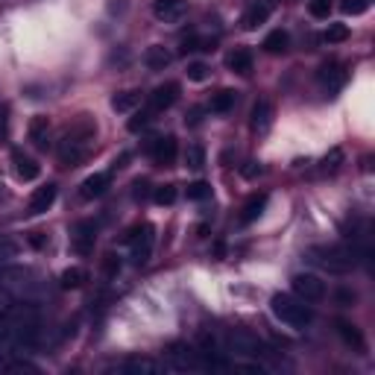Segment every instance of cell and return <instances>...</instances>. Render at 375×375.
<instances>
[{
    "label": "cell",
    "instance_id": "74e56055",
    "mask_svg": "<svg viewBox=\"0 0 375 375\" xmlns=\"http://www.w3.org/2000/svg\"><path fill=\"white\" fill-rule=\"evenodd\" d=\"M308 12H311L314 18H328L332 4H328V0H311V4H308Z\"/></svg>",
    "mask_w": 375,
    "mask_h": 375
},
{
    "label": "cell",
    "instance_id": "7bdbcfd3",
    "mask_svg": "<svg viewBox=\"0 0 375 375\" xmlns=\"http://www.w3.org/2000/svg\"><path fill=\"white\" fill-rule=\"evenodd\" d=\"M30 240H33V247H41V244H44V237H41V235H38V232H35V235H33V237H30Z\"/></svg>",
    "mask_w": 375,
    "mask_h": 375
},
{
    "label": "cell",
    "instance_id": "9a60e30c",
    "mask_svg": "<svg viewBox=\"0 0 375 375\" xmlns=\"http://www.w3.org/2000/svg\"><path fill=\"white\" fill-rule=\"evenodd\" d=\"M270 12H273L270 4H252V6L244 12V18H240V27H244L247 33H252V30H258L261 24H267Z\"/></svg>",
    "mask_w": 375,
    "mask_h": 375
},
{
    "label": "cell",
    "instance_id": "4fadbf2b",
    "mask_svg": "<svg viewBox=\"0 0 375 375\" xmlns=\"http://www.w3.org/2000/svg\"><path fill=\"white\" fill-rule=\"evenodd\" d=\"M317 79L328 88V91H337V88H343V82H346V68H343L340 62H328V65H323V68H320Z\"/></svg>",
    "mask_w": 375,
    "mask_h": 375
},
{
    "label": "cell",
    "instance_id": "ffe728a7",
    "mask_svg": "<svg viewBox=\"0 0 375 375\" xmlns=\"http://www.w3.org/2000/svg\"><path fill=\"white\" fill-rule=\"evenodd\" d=\"M33 279V273L30 270H21V267H12V270H0V281L6 284V288H12V291H24V288H30V281Z\"/></svg>",
    "mask_w": 375,
    "mask_h": 375
},
{
    "label": "cell",
    "instance_id": "60d3db41",
    "mask_svg": "<svg viewBox=\"0 0 375 375\" xmlns=\"http://www.w3.org/2000/svg\"><path fill=\"white\" fill-rule=\"evenodd\" d=\"M9 138V108L0 106V141Z\"/></svg>",
    "mask_w": 375,
    "mask_h": 375
},
{
    "label": "cell",
    "instance_id": "d4e9b609",
    "mask_svg": "<svg viewBox=\"0 0 375 375\" xmlns=\"http://www.w3.org/2000/svg\"><path fill=\"white\" fill-rule=\"evenodd\" d=\"M47 135H50V121L44 115H35L30 121V141L35 147H47Z\"/></svg>",
    "mask_w": 375,
    "mask_h": 375
},
{
    "label": "cell",
    "instance_id": "ba28073f",
    "mask_svg": "<svg viewBox=\"0 0 375 375\" xmlns=\"http://www.w3.org/2000/svg\"><path fill=\"white\" fill-rule=\"evenodd\" d=\"M229 349L235 355H247V358H258L261 355V340L252 332H244V328H235L229 335Z\"/></svg>",
    "mask_w": 375,
    "mask_h": 375
},
{
    "label": "cell",
    "instance_id": "ac0fdd59",
    "mask_svg": "<svg viewBox=\"0 0 375 375\" xmlns=\"http://www.w3.org/2000/svg\"><path fill=\"white\" fill-rule=\"evenodd\" d=\"M108 182H112V173H94V176H88V179L82 182V196H85V200H97V196L106 194Z\"/></svg>",
    "mask_w": 375,
    "mask_h": 375
},
{
    "label": "cell",
    "instance_id": "44dd1931",
    "mask_svg": "<svg viewBox=\"0 0 375 375\" xmlns=\"http://www.w3.org/2000/svg\"><path fill=\"white\" fill-rule=\"evenodd\" d=\"M337 335L343 337V343H346V346H352V349H355L358 355H364V352H366V340H364V335L358 332L355 325H349V323L337 320Z\"/></svg>",
    "mask_w": 375,
    "mask_h": 375
},
{
    "label": "cell",
    "instance_id": "e0dca14e",
    "mask_svg": "<svg viewBox=\"0 0 375 375\" xmlns=\"http://www.w3.org/2000/svg\"><path fill=\"white\" fill-rule=\"evenodd\" d=\"M12 162H15V173H18V179H24V182H33V179H38V173H41V167L30 159V156H24L21 150H15L12 152Z\"/></svg>",
    "mask_w": 375,
    "mask_h": 375
},
{
    "label": "cell",
    "instance_id": "d590c367",
    "mask_svg": "<svg viewBox=\"0 0 375 375\" xmlns=\"http://www.w3.org/2000/svg\"><path fill=\"white\" fill-rule=\"evenodd\" d=\"M188 79H194V82L208 79V65H203V62H191V65H188Z\"/></svg>",
    "mask_w": 375,
    "mask_h": 375
},
{
    "label": "cell",
    "instance_id": "5bb4252c",
    "mask_svg": "<svg viewBox=\"0 0 375 375\" xmlns=\"http://www.w3.org/2000/svg\"><path fill=\"white\" fill-rule=\"evenodd\" d=\"M118 372H126V375H162V364L156 361H150V358H129L123 361L121 366H115Z\"/></svg>",
    "mask_w": 375,
    "mask_h": 375
},
{
    "label": "cell",
    "instance_id": "8fae6325",
    "mask_svg": "<svg viewBox=\"0 0 375 375\" xmlns=\"http://www.w3.org/2000/svg\"><path fill=\"white\" fill-rule=\"evenodd\" d=\"M176 97H179V85H176V82L159 85L156 91L150 94V112H164V108H170L176 103Z\"/></svg>",
    "mask_w": 375,
    "mask_h": 375
},
{
    "label": "cell",
    "instance_id": "f1b7e54d",
    "mask_svg": "<svg viewBox=\"0 0 375 375\" xmlns=\"http://www.w3.org/2000/svg\"><path fill=\"white\" fill-rule=\"evenodd\" d=\"M85 279H88V273L82 267H71V270L62 273V288L77 291V288H82V284H85Z\"/></svg>",
    "mask_w": 375,
    "mask_h": 375
},
{
    "label": "cell",
    "instance_id": "277c9868",
    "mask_svg": "<svg viewBox=\"0 0 375 375\" xmlns=\"http://www.w3.org/2000/svg\"><path fill=\"white\" fill-rule=\"evenodd\" d=\"M270 308H273V317L284 325H291V328H305L314 317L311 308H308L299 296H288V293H276L270 299Z\"/></svg>",
    "mask_w": 375,
    "mask_h": 375
},
{
    "label": "cell",
    "instance_id": "d6986e66",
    "mask_svg": "<svg viewBox=\"0 0 375 375\" xmlns=\"http://www.w3.org/2000/svg\"><path fill=\"white\" fill-rule=\"evenodd\" d=\"M170 62H173V53L167 47H162V44H152V47H147V53H144V65L150 71H164Z\"/></svg>",
    "mask_w": 375,
    "mask_h": 375
},
{
    "label": "cell",
    "instance_id": "8d00e7d4",
    "mask_svg": "<svg viewBox=\"0 0 375 375\" xmlns=\"http://www.w3.org/2000/svg\"><path fill=\"white\" fill-rule=\"evenodd\" d=\"M208 194H211V185L208 182H194V185H188V200H206Z\"/></svg>",
    "mask_w": 375,
    "mask_h": 375
},
{
    "label": "cell",
    "instance_id": "4316f807",
    "mask_svg": "<svg viewBox=\"0 0 375 375\" xmlns=\"http://www.w3.org/2000/svg\"><path fill=\"white\" fill-rule=\"evenodd\" d=\"M232 106H235V91H229V88H223V91H217L211 97V112H217V115L232 112Z\"/></svg>",
    "mask_w": 375,
    "mask_h": 375
},
{
    "label": "cell",
    "instance_id": "f35d334b",
    "mask_svg": "<svg viewBox=\"0 0 375 375\" xmlns=\"http://www.w3.org/2000/svg\"><path fill=\"white\" fill-rule=\"evenodd\" d=\"M150 121H152V112H141V115H135V118L129 121V132H141V129H147Z\"/></svg>",
    "mask_w": 375,
    "mask_h": 375
},
{
    "label": "cell",
    "instance_id": "30bf717a",
    "mask_svg": "<svg viewBox=\"0 0 375 375\" xmlns=\"http://www.w3.org/2000/svg\"><path fill=\"white\" fill-rule=\"evenodd\" d=\"M94 237H97V226L91 220H82V223L74 226V250L79 255H88L94 250Z\"/></svg>",
    "mask_w": 375,
    "mask_h": 375
},
{
    "label": "cell",
    "instance_id": "7402d4cb",
    "mask_svg": "<svg viewBox=\"0 0 375 375\" xmlns=\"http://www.w3.org/2000/svg\"><path fill=\"white\" fill-rule=\"evenodd\" d=\"M226 68L229 71H235V74H240V77H247L250 71H252V53L250 50H232L229 56H226Z\"/></svg>",
    "mask_w": 375,
    "mask_h": 375
},
{
    "label": "cell",
    "instance_id": "52a82bcc",
    "mask_svg": "<svg viewBox=\"0 0 375 375\" xmlns=\"http://www.w3.org/2000/svg\"><path fill=\"white\" fill-rule=\"evenodd\" d=\"M126 240L132 244V258H135V264H147L150 261V252H152V226L144 223V226H135Z\"/></svg>",
    "mask_w": 375,
    "mask_h": 375
},
{
    "label": "cell",
    "instance_id": "8992f818",
    "mask_svg": "<svg viewBox=\"0 0 375 375\" xmlns=\"http://www.w3.org/2000/svg\"><path fill=\"white\" fill-rule=\"evenodd\" d=\"M291 284H293V293L302 302H320L325 296V281L314 273H296Z\"/></svg>",
    "mask_w": 375,
    "mask_h": 375
},
{
    "label": "cell",
    "instance_id": "6da1fadb",
    "mask_svg": "<svg viewBox=\"0 0 375 375\" xmlns=\"http://www.w3.org/2000/svg\"><path fill=\"white\" fill-rule=\"evenodd\" d=\"M38 337V320L30 305H15L0 314V358L33 346Z\"/></svg>",
    "mask_w": 375,
    "mask_h": 375
},
{
    "label": "cell",
    "instance_id": "ab89813d",
    "mask_svg": "<svg viewBox=\"0 0 375 375\" xmlns=\"http://www.w3.org/2000/svg\"><path fill=\"white\" fill-rule=\"evenodd\" d=\"M4 369H6V372H38V366L30 364V361H12V364H6Z\"/></svg>",
    "mask_w": 375,
    "mask_h": 375
},
{
    "label": "cell",
    "instance_id": "e575fe53",
    "mask_svg": "<svg viewBox=\"0 0 375 375\" xmlns=\"http://www.w3.org/2000/svg\"><path fill=\"white\" fill-rule=\"evenodd\" d=\"M340 162H343V150H337V147H335V150L323 159V170H325V173H335V170L340 167Z\"/></svg>",
    "mask_w": 375,
    "mask_h": 375
},
{
    "label": "cell",
    "instance_id": "7c38bea8",
    "mask_svg": "<svg viewBox=\"0 0 375 375\" xmlns=\"http://www.w3.org/2000/svg\"><path fill=\"white\" fill-rule=\"evenodd\" d=\"M176 156H179V147H176V138L173 135H164V138L152 141V159H156V164L170 167L176 162Z\"/></svg>",
    "mask_w": 375,
    "mask_h": 375
},
{
    "label": "cell",
    "instance_id": "d6a6232c",
    "mask_svg": "<svg viewBox=\"0 0 375 375\" xmlns=\"http://www.w3.org/2000/svg\"><path fill=\"white\" fill-rule=\"evenodd\" d=\"M369 6H372V0H343V4H340V9L346 15H364Z\"/></svg>",
    "mask_w": 375,
    "mask_h": 375
},
{
    "label": "cell",
    "instance_id": "9c48e42d",
    "mask_svg": "<svg viewBox=\"0 0 375 375\" xmlns=\"http://www.w3.org/2000/svg\"><path fill=\"white\" fill-rule=\"evenodd\" d=\"M152 15L164 21V24H179L188 15V4L185 0H156V4H152Z\"/></svg>",
    "mask_w": 375,
    "mask_h": 375
},
{
    "label": "cell",
    "instance_id": "83f0119b",
    "mask_svg": "<svg viewBox=\"0 0 375 375\" xmlns=\"http://www.w3.org/2000/svg\"><path fill=\"white\" fill-rule=\"evenodd\" d=\"M141 103V94L138 91H123V94H115L112 97V108L115 112H132Z\"/></svg>",
    "mask_w": 375,
    "mask_h": 375
},
{
    "label": "cell",
    "instance_id": "f546056e",
    "mask_svg": "<svg viewBox=\"0 0 375 375\" xmlns=\"http://www.w3.org/2000/svg\"><path fill=\"white\" fill-rule=\"evenodd\" d=\"M21 247H18V240L12 237H0V264H9L12 258H18Z\"/></svg>",
    "mask_w": 375,
    "mask_h": 375
},
{
    "label": "cell",
    "instance_id": "cb8c5ba5",
    "mask_svg": "<svg viewBox=\"0 0 375 375\" xmlns=\"http://www.w3.org/2000/svg\"><path fill=\"white\" fill-rule=\"evenodd\" d=\"M264 208H267V194H255L247 200L244 211H240V223H252V220H258L264 214Z\"/></svg>",
    "mask_w": 375,
    "mask_h": 375
},
{
    "label": "cell",
    "instance_id": "1f68e13d",
    "mask_svg": "<svg viewBox=\"0 0 375 375\" xmlns=\"http://www.w3.org/2000/svg\"><path fill=\"white\" fill-rule=\"evenodd\" d=\"M185 164L191 167V170H200L203 164H206V152H203V147H188V152H185Z\"/></svg>",
    "mask_w": 375,
    "mask_h": 375
},
{
    "label": "cell",
    "instance_id": "4dcf8cb0",
    "mask_svg": "<svg viewBox=\"0 0 375 375\" xmlns=\"http://www.w3.org/2000/svg\"><path fill=\"white\" fill-rule=\"evenodd\" d=\"M349 38V27L346 24H332L325 30V35H323V41L325 44H340V41H346Z\"/></svg>",
    "mask_w": 375,
    "mask_h": 375
},
{
    "label": "cell",
    "instance_id": "603a6c76",
    "mask_svg": "<svg viewBox=\"0 0 375 375\" xmlns=\"http://www.w3.org/2000/svg\"><path fill=\"white\" fill-rule=\"evenodd\" d=\"M270 123H273V106H270L267 100L255 103V108H252V129L261 135V132L270 129Z\"/></svg>",
    "mask_w": 375,
    "mask_h": 375
},
{
    "label": "cell",
    "instance_id": "5b68a950",
    "mask_svg": "<svg viewBox=\"0 0 375 375\" xmlns=\"http://www.w3.org/2000/svg\"><path fill=\"white\" fill-rule=\"evenodd\" d=\"M164 361L170 369L176 372H194V369H206V361H203V352H196L194 346L188 343H173L167 352H164Z\"/></svg>",
    "mask_w": 375,
    "mask_h": 375
},
{
    "label": "cell",
    "instance_id": "b9f144b4",
    "mask_svg": "<svg viewBox=\"0 0 375 375\" xmlns=\"http://www.w3.org/2000/svg\"><path fill=\"white\" fill-rule=\"evenodd\" d=\"M103 267H106V273H108V276H115V273H121V261H118L115 255H106Z\"/></svg>",
    "mask_w": 375,
    "mask_h": 375
},
{
    "label": "cell",
    "instance_id": "2e32d148",
    "mask_svg": "<svg viewBox=\"0 0 375 375\" xmlns=\"http://www.w3.org/2000/svg\"><path fill=\"white\" fill-rule=\"evenodd\" d=\"M53 203H56V185L35 188V194L30 196V214H44Z\"/></svg>",
    "mask_w": 375,
    "mask_h": 375
},
{
    "label": "cell",
    "instance_id": "836d02e7",
    "mask_svg": "<svg viewBox=\"0 0 375 375\" xmlns=\"http://www.w3.org/2000/svg\"><path fill=\"white\" fill-rule=\"evenodd\" d=\"M152 200H156L159 206H170V203L176 200V188H173V185H162V188H156Z\"/></svg>",
    "mask_w": 375,
    "mask_h": 375
},
{
    "label": "cell",
    "instance_id": "3957f363",
    "mask_svg": "<svg viewBox=\"0 0 375 375\" xmlns=\"http://www.w3.org/2000/svg\"><path fill=\"white\" fill-rule=\"evenodd\" d=\"M305 258L311 264H317V267L328 270V273H349L358 264V252L355 250L337 247V244H332V247H311L305 252Z\"/></svg>",
    "mask_w": 375,
    "mask_h": 375
},
{
    "label": "cell",
    "instance_id": "7a4b0ae2",
    "mask_svg": "<svg viewBox=\"0 0 375 375\" xmlns=\"http://www.w3.org/2000/svg\"><path fill=\"white\" fill-rule=\"evenodd\" d=\"M97 135V126L88 121L85 115L77 121V126H71L59 141V162L65 167H77L88 159V150H91V141Z\"/></svg>",
    "mask_w": 375,
    "mask_h": 375
},
{
    "label": "cell",
    "instance_id": "484cf974",
    "mask_svg": "<svg viewBox=\"0 0 375 375\" xmlns=\"http://www.w3.org/2000/svg\"><path fill=\"white\" fill-rule=\"evenodd\" d=\"M288 44H291L288 33H284V30H276V33H270L267 38H264V50L273 53V56H279V53L288 50Z\"/></svg>",
    "mask_w": 375,
    "mask_h": 375
}]
</instances>
